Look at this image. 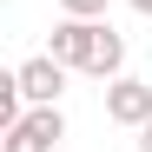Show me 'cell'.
<instances>
[{
  "mask_svg": "<svg viewBox=\"0 0 152 152\" xmlns=\"http://www.w3.org/2000/svg\"><path fill=\"white\" fill-rule=\"evenodd\" d=\"M53 60H66L73 73H93V80H119V66H126V40L106 27V20H80V13H66L60 27H53V46H46Z\"/></svg>",
  "mask_w": 152,
  "mask_h": 152,
  "instance_id": "1",
  "label": "cell"
},
{
  "mask_svg": "<svg viewBox=\"0 0 152 152\" xmlns=\"http://www.w3.org/2000/svg\"><path fill=\"white\" fill-rule=\"evenodd\" d=\"M20 73V93H27V106H60V93H66V60H53V53H33V60H20L13 66Z\"/></svg>",
  "mask_w": 152,
  "mask_h": 152,
  "instance_id": "2",
  "label": "cell"
},
{
  "mask_svg": "<svg viewBox=\"0 0 152 152\" xmlns=\"http://www.w3.org/2000/svg\"><path fill=\"white\" fill-rule=\"evenodd\" d=\"M60 139H66V119H60V106H33V113L20 119L7 139H0V152H53Z\"/></svg>",
  "mask_w": 152,
  "mask_h": 152,
  "instance_id": "3",
  "label": "cell"
},
{
  "mask_svg": "<svg viewBox=\"0 0 152 152\" xmlns=\"http://www.w3.org/2000/svg\"><path fill=\"white\" fill-rule=\"evenodd\" d=\"M106 119L139 132V126L152 119V86H145V80H126V73H119V80H106Z\"/></svg>",
  "mask_w": 152,
  "mask_h": 152,
  "instance_id": "4",
  "label": "cell"
},
{
  "mask_svg": "<svg viewBox=\"0 0 152 152\" xmlns=\"http://www.w3.org/2000/svg\"><path fill=\"white\" fill-rule=\"evenodd\" d=\"M66 13H80V20H106V0H60Z\"/></svg>",
  "mask_w": 152,
  "mask_h": 152,
  "instance_id": "5",
  "label": "cell"
},
{
  "mask_svg": "<svg viewBox=\"0 0 152 152\" xmlns=\"http://www.w3.org/2000/svg\"><path fill=\"white\" fill-rule=\"evenodd\" d=\"M139 152H152V119H145V126H139Z\"/></svg>",
  "mask_w": 152,
  "mask_h": 152,
  "instance_id": "6",
  "label": "cell"
},
{
  "mask_svg": "<svg viewBox=\"0 0 152 152\" xmlns=\"http://www.w3.org/2000/svg\"><path fill=\"white\" fill-rule=\"evenodd\" d=\"M132 7H139V13H152V0H132Z\"/></svg>",
  "mask_w": 152,
  "mask_h": 152,
  "instance_id": "7",
  "label": "cell"
}]
</instances>
